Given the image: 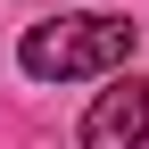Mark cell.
<instances>
[{
    "label": "cell",
    "instance_id": "obj_1",
    "mask_svg": "<svg viewBox=\"0 0 149 149\" xmlns=\"http://www.w3.org/2000/svg\"><path fill=\"white\" fill-rule=\"evenodd\" d=\"M141 25H124V17H50V25H25V42H17V66L33 74V83H74V74H116L133 58Z\"/></svg>",
    "mask_w": 149,
    "mask_h": 149
},
{
    "label": "cell",
    "instance_id": "obj_2",
    "mask_svg": "<svg viewBox=\"0 0 149 149\" xmlns=\"http://www.w3.org/2000/svg\"><path fill=\"white\" fill-rule=\"evenodd\" d=\"M141 141H149V83L116 74L83 116V149H141Z\"/></svg>",
    "mask_w": 149,
    "mask_h": 149
}]
</instances>
